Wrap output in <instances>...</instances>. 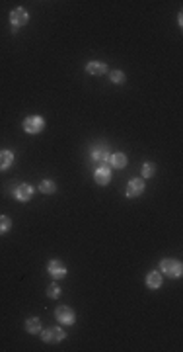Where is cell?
<instances>
[{"mask_svg":"<svg viewBox=\"0 0 183 352\" xmlns=\"http://www.w3.org/2000/svg\"><path fill=\"white\" fill-rule=\"evenodd\" d=\"M111 157V145L107 143H95L90 151V159L97 167H107Z\"/></svg>","mask_w":183,"mask_h":352,"instance_id":"6da1fadb","label":"cell"},{"mask_svg":"<svg viewBox=\"0 0 183 352\" xmlns=\"http://www.w3.org/2000/svg\"><path fill=\"white\" fill-rule=\"evenodd\" d=\"M158 270H160V274L168 276L170 280H176L183 274V264L178 259H162Z\"/></svg>","mask_w":183,"mask_h":352,"instance_id":"7a4b0ae2","label":"cell"},{"mask_svg":"<svg viewBox=\"0 0 183 352\" xmlns=\"http://www.w3.org/2000/svg\"><path fill=\"white\" fill-rule=\"evenodd\" d=\"M39 337H41V341L45 345H59V343H63L67 339V331L63 327H49L45 331L41 329Z\"/></svg>","mask_w":183,"mask_h":352,"instance_id":"3957f363","label":"cell"},{"mask_svg":"<svg viewBox=\"0 0 183 352\" xmlns=\"http://www.w3.org/2000/svg\"><path fill=\"white\" fill-rule=\"evenodd\" d=\"M22 125H23V131L27 135H37V133H41L45 129V117H41V116H27Z\"/></svg>","mask_w":183,"mask_h":352,"instance_id":"277c9868","label":"cell"},{"mask_svg":"<svg viewBox=\"0 0 183 352\" xmlns=\"http://www.w3.org/2000/svg\"><path fill=\"white\" fill-rule=\"evenodd\" d=\"M55 319H57L61 325L70 327V325L76 323V313H74V309L69 307V305H59V307L55 309Z\"/></svg>","mask_w":183,"mask_h":352,"instance_id":"5b68a950","label":"cell"},{"mask_svg":"<svg viewBox=\"0 0 183 352\" xmlns=\"http://www.w3.org/2000/svg\"><path fill=\"white\" fill-rule=\"evenodd\" d=\"M144 190H146L144 178H133V180H129V184H127V188H125V196L133 200V198L142 196Z\"/></svg>","mask_w":183,"mask_h":352,"instance_id":"8992f818","label":"cell"},{"mask_svg":"<svg viewBox=\"0 0 183 352\" xmlns=\"http://www.w3.org/2000/svg\"><path fill=\"white\" fill-rule=\"evenodd\" d=\"M33 194H35V188H33L31 184H27V182L18 184L16 190H14V198H16L18 202H22V204H27V202L33 198Z\"/></svg>","mask_w":183,"mask_h":352,"instance_id":"52a82bcc","label":"cell"},{"mask_svg":"<svg viewBox=\"0 0 183 352\" xmlns=\"http://www.w3.org/2000/svg\"><path fill=\"white\" fill-rule=\"evenodd\" d=\"M47 272H49V276H51L53 280H63L69 270H67V264L63 263V261L53 259V261L47 263Z\"/></svg>","mask_w":183,"mask_h":352,"instance_id":"ba28073f","label":"cell"},{"mask_svg":"<svg viewBox=\"0 0 183 352\" xmlns=\"http://www.w3.org/2000/svg\"><path fill=\"white\" fill-rule=\"evenodd\" d=\"M27 22H29V14H27L25 8H14V10L10 12V24H12L14 28H22V26H25Z\"/></svg>","mask_w":183,"mask_h":352,"instance_id":"9c48e42d","label":"cell"},{"mask_svg":"<svg viewBox=\"0 0 183 352\" xmlns=\"http://www.w3.org/2000/svg\"><path fill=\"white\" fill-rule=\"evenodd\" d=\"M111 169L109 167H97L95 171H93V180H95V184L97 186H107L109 182H111Z\"/></svg>","mask_w":183,"mask_h":352,"instance_id":"30bf717a","label":"cell"},{"mask_svg":"<svg viewBox=\"0 0 183 352\" xmlns=\"http://www.w3.org/2000/svg\"><path fill=\"white\" fill-rule=\"evenodd\" d=\"M107 71H109V67L103 61H90V63H86V73L92 75V77H103V75H107Z\"/></svg>","mask_w":183,"mask_h":352,"instance_id":"8fae6325","label":"cell"},{"mask_svg":"<svg viewBox=\"0 0 183 352\" xmlns=\"http://www.w3.org/2000/svg\"><path fill=\"white\" fill-rule=\"evenodd\" d=\"M14 161H16L14 153H12L10 149H2V151H0V173L10 171L12 165H14Z\"/></svg>","mask_w":183,"mask_h":352,"instance_id":"7c38bea8","label":"cell"},{"mask_svg":"<svg viewBox=\"0 0 183 352\" xmlns=\"http://www.w3.org/2000/svg\"><path fill=\"white\" fill-rule=\"evenodd\" d=\"M127 163H129V159L125 153H111V157H109V167H113V169L121 171L127 167Z\"/></svg>","mask_w":183,"mask_h":352,"instance_id":"4fadbf2b","label":"cell"},{"mask_svg":"<svg viewBox=\"0 0 183 352\" xmlns=\"http://www.w3.org/2000/svg\"><path fill=\"white\" fill-rule=\"evenodd\" d=\"M146 286H148L150 290H158V288L162 286V274H160L158 270L148 272V274H146Z\"/></svg>","mask_w":183,"mask_h":352,"instance_id":"5bb4252c","label":"cell"},{"mask_svg":"<svg viewBox=\"0 0 183 352\" xmlns=\"http://www.w3.org/2000/svg\"><path fill=\"white\" fill-rule=\"evenodd\" d=\"M25 333L39 335L41 333V319L39 317H27L25 319Z\"/></svg>","mask_w":183,"mask_h":352,"instance_id":"9a60e30c","label":"cell"},{"mask_svg":"<svg viewBox=\"0 0 183 352\" xmlns=\"http://www.w3.org/2000/svg\"><path fill=\"white\" fill-rule=\"evenodd\" d=\"M39 192L45 194V196H51V194L57 192V184L53 180H41L39 182Z\"/></svg>","mask_w":183,"mask_h":352,"instance_id":"2e32d148","label":"cell"},{"mask_svg":"<svg viewBox=\"0 0 183 352\" xmlns=\"http://www.w3.org/2000/svg\"><path fill=\"white\" fill-rule=\"evenodd\" d=\"M45 293H47V297H49V299H59V297L63 295V290H61V286H59L57 282H51V284L47 286Z\"/></svg>","mask_w":183,"mask_h":352,"instance_id":"e0dca14e","label":"cell"},{"mask_svg":"<svg viewBox=\"0 0 183 352\" xmlns=\"http://www.w3.org/2000/svg\"><path fill=\"white\" fill-rule=\"evenodd\" d=\"M109 81H111L113 85H123V83L127 81V77H125V73H123V71L113 69V71H109Z\"/></svg>","mask_w":183,"mask_h":352,"instance_id":"ac0fdd59","label":"cell"},{"mask_svg":"<svg viewBox=\"0 0 183 352\" xmlns=\"http://www.w3.org/2000/svg\"><path fill=\"white\" fill-rule=\"evenodd\" d=\"M12 229V219L8 215H0V237L2 235H8Z\"/></svg>","mask_w":183,"mask_h":352,"instance_id":"d6986e66","label":"cell"},{"mask_svg":"<svg viewBox=\"0 0 183 352\" xmlns=\"http://www.w3.org/2000/svg\"><path fill=\"white\" fill-rule=\"evenodd\" d=\"M156 175V165L154 163H144L142 165V178H152Z\"/></svg>","mask_w":183,"mask_h":352,"instance_id":"ffe728a7","label":"cell"},{"mask_svg":"<svg viewBox=\"0 0 183 352\" xmlns=\"http://www.w3.org/2000/svg\"><path fill=\"white\" fill-rule=\"evenodd\" d=\"M18 29H20V28H14V26H12V28H10V31H12V33H14V35H18Z\"/></svg>","mask_w":183,"mask_h":352,"instance_id":"44dd1931","label":"cell"}]
</instances>
